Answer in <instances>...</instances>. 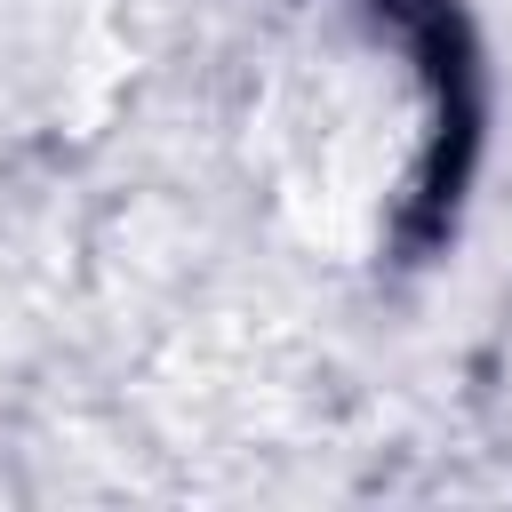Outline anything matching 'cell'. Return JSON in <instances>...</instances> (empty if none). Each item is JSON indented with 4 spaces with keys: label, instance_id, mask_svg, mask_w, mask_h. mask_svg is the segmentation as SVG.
<instances>
[{
    "label": "cell",
    "instance_id": "obj_1",
    "mask_svg": "<svg viewBox=\"0 0 512 512\" xmlns=\"http://www.w3.org/2000/svg\"><path fill=\"white\" fill-rule=\"evenodd\" d=\"M432 80L408 48H376V16L328 32L296 48L272 80L264 104V144L280 168V200L304 208L312 232H344V224H392V208L416 192L424 152H432Z\"/></svg>",
    "mask_w": 512,
    "mask_h": 512
}]
</instances>
